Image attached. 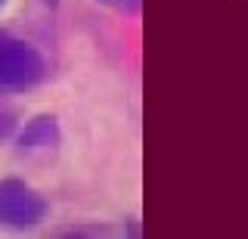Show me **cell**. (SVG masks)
<instances>
[{
	"label": "cell",
	"instance_id": "6da1fadb",
	"mask_svg": "<svg viewBox=\"0 0 248 239\" xmlns=\"http://www.w3.org/2000/svg\"><path fill=\"white\" fill-rule=\"evenodd\" d=\"M50 75V63L25 37L0 28V94H25Z\"/></svg>",
	"mask_w": 248,
	"mask_h": 239
},
{
	"label": "cell",
	"instance_id": "7a4b0ae2",
	"mask_svg": "<svg viewBox=\"0 0 248 239\" xmlns=\"http://www.w3.org/2000/svg\"><path fill=\"white\" fill-rule=\"evenodd\" d=\"M46 214H50V202L31 183L19 180V177L0 180V227L31 230L37 223H44Z\"/></svg>",
	"mask_w": 248,
	"mask_h": 239
},
{
	"label": "cell",
	"instance_id": "3957f363",
	"mask_svg": "<svg viewBox=\"0 0 248 239\" xmlns=\"http://www.w3.org/2000/svg\"><path fill=\"white\" fill-rule=\"evenodd\" d=\"M62 143V127L59 118L50 112L34 115L25 121V127L16 130V152L19 156H41V152H53Z\"/></svg>",
	"mask_w": 248,
	"mask_h": 239
},
{
	"label": "cell",
	"instance_id": "277c9868",
	"mask_svg": "<svg viewBox=\"0 0 248 239\" xmlns=\"http://www.w3.org/2000/svg\"><path fill=\"white\" fill-rule=\"evenodd\" d=\"M16 130H19V127H16V115L0 106V143L10 140V137H16Z\"/></svg>",
	"mask_w": 248,
	"mask_h": 239
},
{
	"label": "cell",
	"instance_id": "5b68a950",
	"mask_svg": "<svg viewBox=\"0 0 248 239\" xmlns=\"http://www.w3.org/2000/svg\"><path fill=\"white\" fill-rule=\"evenodd\" d=\"M99 3L112 6V10H118V13H124V16H134V13L140 10V0H99Z\"/></svg>",
	"mask_w": 248,
	"mask_h": 239
},
{
	"label": "cell",
	"instance_id": "8992f818",
	"mask_svg": "<svg viewBox=\"0 0 248 239\" xmlns=\"http://www.w3.org/2000/svg\"><path fill=\"white\" fill-rule=\"evenodd\" d=\"M62 236H103L106 227H62Z\"/></svg>",
	"mask_w": 248,
	"mask_h": 239
},
{
	"label": "cell",
	"instance_id": "52a82bcc",
	"mask_svg": "<svg viewBox=\"0 0 248 239\" xmlns=\"http://www.w3.org/2000/svg\"><path fill=\"white\" fill-rule=\"evenodd\" d=\"M41 3H44V6H50V10H56V6H59V0H41Z\"/></svg>",
	"mask_w": 248,
	"mask_h": 239
},
{
	"label": "cell",
	"instance_id": "ba28073f",
	"mask_svg": "<svg viewBox=\"0 0 248 239\" xmlns=\"http://www.w3.org/2000/svg\"><path fill=\"white\" fill-rule=\"evenodd\" d=\"M3 6H6V0H0V10H3Z\"/></svg>",
	"mask_w": 248,
	"mask_h": 239
}]
</instances>
